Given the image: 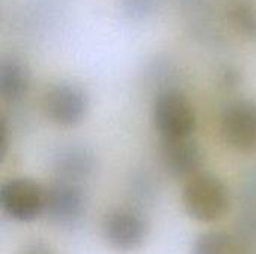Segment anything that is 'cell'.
<instances>
[{"mask_svg": "<svg viewBox=\"0 0 256 254\" xmlns=\"http://www.w3.org/2000/svg\"><path fill=\"white\" fill-rule=\"evenodd\" d=\"M120 4L129 18L141 19L152 15V12L158 9L159 0H120Z\"/></svg>", "mask_w": 256, "mask_h": 254, "instance_id": "4fadbf2b", "label": "cell"}, {"mask_svg": "<svg viewBox=\"0 0 256 254\" xmlns=\"http://www.w3.org/2000/svg\"><path fill=\"white\" fill-rule=\"evenodd\" d=\"M20 254H57L50 246L42 243H33L30 246H26Z\"/></svg>", "mask_w": 256, "mask_h": 254, "instance_id": "5bb4252c", "label": "cell"}, {"mask_svg": "<svg viewBox=\"0 0 256 254\" xmlns=\"http://www.w3.org/2000/svg\"><path fill=\"white\" fill-rule=\"evenodd\" d=\"M220 136L224 142L238 151L256 150V102L238 99L228 103L220 115Z\"/></svg>", "mask_w": 256, "mask_h": 254, "instance_id": "5b68a950", "label": "cell"}, {"mask_svg": "<svg viewBox=\"0 0 256 254\" xmlns=\"http://www.w3.org/2000/svg\"><path fill=\"white\" fill-rule=\"evenodd\" d=\"M30 87V73L27 66L15 58L4 57L0 63V96L4 102L21 100Z\"/></svg>", "mask_w": 256, "mask_h": 254, "instance_id": "30bf717a", "label": "cell"}, {"mask_svg": "<svg viewBox=\"0 0 256 254\" xmlns=\"http://www.w3.org/2000/svg\"><path fill=\"white\" fill-rule=\"evenodd\" d=\"M46 189L30 178H10L0 187L2 211L12 220L28 223L45 214Z\"/></svg>", "mask_w": 256, "mask_h": 254, "instance_id": "3957f363", "label": "cell"}, {"mask_svg": "<svg viewBox=\"0 0 256 254\" xmlns=\"http://www.w3.org/2000/svg\"><path fill=\"white\" fill-rule=\"evenodd\" d=\"M182 202L189 217L201 223H213L228 213L230 192L219 177L198 172L186 180Z\"/></svg>", "mask_w": 256, "mask_h": 254, "instance_id": "6da1fadb", "label": "cell"}, {"mask_svg": "<svg viewBox=\"0 0 256 254\" xmlns=\"http://www.w3.org/2000/svg\"><path fill=\"white\" fill-rule=\"evenodd\" d=\"M42 106L51 123L60 127H75L86 118L90 99L81 85L60 81L45 91Z\"/></svg>", "mask_w": 256, "mask_h": 254, "instance_id": "277c9868", "label": "cell"}, {"mask_svg": "<svg viewBox=\"0 0 256 254\" xmlns=\"http://www.w3.org/2000/svg\"><path fill=\"white\" fill-rule=\"evenodd\" d=\"M232 22L249 37L256 39V0H226Z\"/></svg>", "mask_w": 256, "mask_h": 254, "instance_id": "7c38bea8", "label": "cell"}, {"mask_svg": "<svg viewBox=\"0 0 256 254\" xmlns=\"http://www.w3.org/2000/svg\"><path fill=\"white\" fill-rule=\"evenodd\" d=\"M192 254H243V250L232 235L225 232H207L194 243Z\"/></svg>", "mask_w": 256, "mask_h": 254, "instance_id": "8fae6325", "label": "cell"}, {"mask_svg": "<svg viewBox=\"0 0 256 254\" xmlns=\"http://www.w3.org/2000/svg\"><path fill=\"white\" fill-rule=\"evenodd\" d=\"M102 235L112 249L120 252H132L144 243L147 235V223L135 210L116 208L104 216Z\"/></svg>", "mask_w": 256, "mask_h": 254, "instance_id": "52a82bcc", "label": "cell"}, {"mask_svg": "<svg viewBox=\"0 0 256 254\" xmlns=\"http://www.w3.org/2000/svg\"><path fill=\"white\" fill-rule=\"evenodd\" d=\"M162 163L166 172L174 178H190L200 172L202 165V151L190 138L162 139Z\"/></svg>", "mask_w": 256, "mask_h": 254, "instance_id": "ba28073f", "label": "cell"}, {"mask_svg": "<svg viewBox=\"0 0 256 254\" xmlns=\"http://www.w3.org/2000/svg\"><path fill=\"white\" fill-rule=\"evenodd\" d=\"M152 120L162 139L190 138L196 127V114L190 100L176 88L158 93L152 106Z\"/></svg>", "mask_w": 256, "mask_h": 254, "instance_id": "7a4b0ae2", "label": "cell"}, {"mask_svg": "<svg viewBox=\"0 0 256 254\" xmlns=\"http://www.w3.org/2000/svg\"><path fill=\"white\" fill-rule=\"evenodd\" d=\"M94 169V154L82 145L62 147L52 159V171L57 180L82 183Z\"/></svg>", "mask_w": 256, "mask_h": 254, "instance_id": "9c48e42d", "label": "cell"}, {"mask_svg": "<svg viewBox=\"0 0 256 254\" xmlns=\"http://www.w3.org/2000/svg\"><path fill=\"white\" fill-rule=\"evenodd\" d=\"M86 192L80 183L57 180L46 187L45 214L58 226H74L86 213Z\"/></svg>", "mask_w": 256, "mask_h": 254, "instance_id": "8992f818", "label": "cell"}]
</instances>
